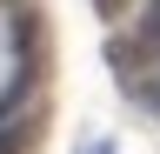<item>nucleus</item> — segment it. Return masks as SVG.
<instances>
[{
  "label": "nucleus",
  "mask_w": 160,
  "mask_h": 154,
  "mask_svg": "<svg viewBox=\"0 0 160 154\" xmlns=\"http://www.w3.org/2000/svg\"><path fill=\"white\" fill-rule=\"evenodd\" d=\"M80 154H113V141H93V147H80Z\"/></svg>",
  "instance_id": "7ed1b4c3"
},
{
  "label": "nucleus",
  "mask_w": 160,
  "mask_h": 154,
  "mask_svg": "<svg viewBox=\"0 0 160 154\" xmlns=\"http://www.w3.org/2000/svg\"><path fill=\"white\" fill-rule=\"evenodd\" d=\"M27 87H33V67H20V81L7 87V101H0V154H27V141H33Z\"/></svg>",
  "instance_id": "f257e3e1"
},
{
  "label": "nucleus",
  "mask_w": 160,
  "mask_h": 154,
  "mask_svg": "<svg viewBox=\"0 0 160 154\" xmlns=\"http://www.w3.org/2000/svg\"><path fill=\"white\" fill-rule=\"evenodd\" d=\"M147 101H153V107H160V81H153V87H147Z\"/></svg>",
  "instance_id": "20e7f679"
},
{
  "label": "nucleus",
  "mask_w": 160,
  "mask_h": 154,
  "mask_svg": "<svg viewBox=\"0 0 160 154\" xmlns=\"http://www.w3.org/2000/svg\"><path fill=\"white\" fill-rule=\"evenodd\" d=\"M93 7H100V13H120V7H127V0H93Z\"/></svg>",
  "instance_id": "f03ea898"
}]
</instances>
